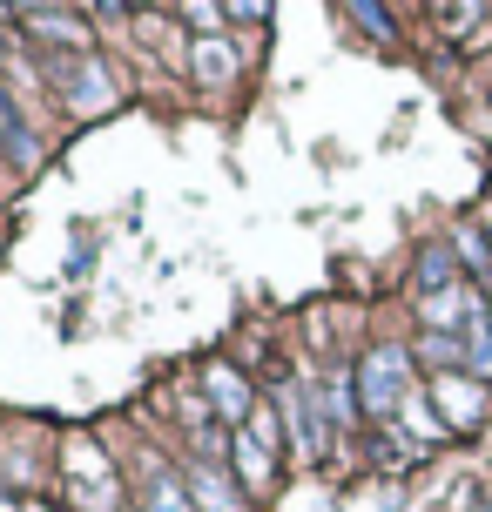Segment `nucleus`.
I'll use <instances>...</instances> for the list:
<instances>
[{
    "label": "nucleus",
    "instance_id": "obj_14",
    "mask_svg": "<svg viewBox=\"0 0 492 512\" xmlns=\"http://www.w3.org/2000/svg\"><path fill=\"white\" fill-rule=\"evenodd\" d=\"M149 512H189V499H182L169 479H149Z\"/></svg>",
    "mask_w": 492,
    "mask_h": 512
},
{
    "label": "nucleus",
    "instance_id": "obj_17",
    "mask_svg": "<svg viewBox=\"0 0 492 512\" xmlns=\"http://www.w3.org/2000/svg\"><path fill=\"white\" fill-rule=\"evenodd\" d=\"M182 21H196V27H209V34H216V21H223V14H216V7H182Z\"/></svg>",
    "mask_w": 492,
    "mask_h": 512
},
{
    "label": "nucleus",
    "instance_id": "obj_19",
    "mask_svg": "<svg viewBox=\"0 0 492 512\" xmlns=\"http://www.w3.org/2000/svg\"><path fill=\"white\" fill-rule=\"evenodd\" d=\"M486 230H492V216H486Z\"/></svg>",
    "mask_w": 492,
    "mask_h": 512
},
{
    "label": "nucleus",
    "instance_id": "obj_16",
    "mask_svg": "<svg viewBox=\"0 0 492 512\" xmlns=\"http://www.w3.org/2000/svg\"><path fill=\"white\" fill-rule=\"evenodd\" d=\"M459 256H466V263H479V270L492 263V256H486V243H479V230H459Z\"/></svg>",
    "mask_w": 492,
    "mask_h": 512
},
{
    "label": "nucleus",
    "instance_id": "obj_18",
    "mask_svg": "<svg viewBox=\"0 0 492 512\" xmlns=\"http://www.w3.org/2000/svg\"><path fill=\"white\" fill-rule=\"evenodd\" d=\"M0 54H7V41H0Z\"/></svg>",
    "mask_w": 492,
    "mask_h": 512
},
{
    "label": "nucleus",
    "instance_id": "obj_15",
    "mask_svg": "<svg viewBox=\"0 0 492 512\" xmlns=\"http://www.w3.org/2000/svg\"><path fill=\"white\" fill-rule=\"evenodd\" d=\"M351 21L371 27V34H391V14H385V7H351Z\"/></svg>",
    "mask_w": 492,
    "mask_h": 512
},
{
    "label": "nucleus",
    "instance_id": "obj_10",
    "mask_svg": "<svg viewBox=\"0 0 492 512\" xmlns=\"http://www.w3.org/2000/svg\"><path fill=\"white\" fill-rule=\"evenodd\" d=\"M21 21H27V27H48V34H61V41H75V48H81V41H88V34H81V27L68 21V14H48V7H27Z\"/></svg>",
    "mask_w": 492,
    "mask_h": 512
},
{
    "label": "nucleus",
    "instance_id": "obj_20",
    "mask_svg": "<svg viewBox=\"0 0 492 512\" xmlns=\"http://www.w3.org/2000/svg\"><path fill=\"white\" fill-rule=\"evenodd\" d=\"M0 122H7V115H0Z\"/></svg>",
    "mask_w": 492,
    "mask_h": 512
},
{
    "label": "nucleus",
    "instance_id": "obj_5",
    "mask_svg": "<svg viewBox=\"0 0 492 512\" xmlns=\"http://www.w3.org/2000/svg\"><path fill=\"white\" fill-rule=\"evenodd\" d=\"M236 472H243V486H270V445L263 438H250V432H236Z\"/></svg>",
    "mask_w": 492,
    "mask_h": 512
},
{
    "label": "nucleus",
    "instance_id": "obj_3",
    "mask_svg": "<svg viewBox=\"0 0 492 512\" xmlns=\"http://www.w3.org/2000/svg\"><path fill=\"white\" fill-rule=\"evenodd\" d=\"M209 398H216V418H250V391H243V378H236L230 364H209Z\"/></svg>",
    "mask_w": 492,
    "mask_h": 512
},
{
    "label": "nucleus",
    "instance_id": "obj_9",
    "mask_svg": "<svg viewBox=\"0 0 492 512\" xmlns=\"http://www.w3.org/2000/svg\"><path fill=\"white\" fill-rule=\"evenodd\" d=\"M466 351H472V371H486V378H492V324L479 317V310L466 317Z\"/></svg>",
    "mask_w": 492,
    "mask_h": 512
},
{
    "label": "nucleus",
    "instance_id": "obj_1",
    "mask_svg": "<svg viewBox=\"0 0 492 512\" xmlns=\"http://www.w3.org/2000/svg\"><path fill=\"white\" fill-rule=\"evenodd\" d=\"M358 391H364V411L371 418H391V411H405V358L398 351H378V358H364V371H358Z\"/></svg>",
    "mask_w": 492,
    "mask_h": 512
},
{
    "label": "nucleus",
    "instance_id": "obj_4",
    "mask_svg": "<svg viewBox=\"0 0 492 512\" xmlns=\"http://www.w3.org/2000/svg\"><path fill=\"white\" fill-rule=\"evenodd\" d=\"M196 75H203V88H223V81L236 75V48L223 34H203V41H196Z\"/></svg>",
    "mask_w": 492,
    "mask_h": 512
},
{
    "label": "nucleus",
    "instance_id": "obj_2",
    "mask_svg": "<svg viewBox=\"0 0 492 512\" xmlns=\"http://www.w3.org/2000/svg\"><path fill=\"white\" fill-rule=\"evenodd\" d=\"M54 75L68 81V102L75 108H108V95H115L108 68H95V61H54Z\"/></svg>",
    "mask_w": 492,
    "mask_h": 512
},
{
    "label": "nucleus",
    "instance_id": "obj_13",
    "mask_svg": "<svg viewBox=\"0 0 492 512\" xmlns=\"http://www.w3.org/2000/svg\"><path fill=\"white\" fill-rule=\"evenodd\" d=\"M459 304H466V290H445V297H425V317H432V324H452V317H459Z\"/></svg>",
    "mask_w": 492,
    "mask_h": 512
},
{
    "label": "nucleus",
    "instance_id": "obj_7",
    "mask_svg": "<svg viewBox=\"0 0 492 512\" xmlns=\"http://www.w3.org/2000/svg\"><path fill=\"white\" fill-rule=\"evenodd\" d=\"M189 492H196V506H203V512H236V499H230V486H223L216 465H203V472L189 479Z\"/></svg>",
    "mask_w": 492,
    "mask_h": 512
},
{
    "label": "nucleus",
    "instance_id": "obj_12",
    "mask_svg": "<svg viewBox=\"0 0 492 512\" xmlns=\"http://www.w3.org/2000/svg\"><path fill=\"white\" fill-rule=\"evenodd\" d=\"M405 425H412V432H425V438L445 432L439 418H432V398H405Z\"/></svg>",
    "mask_w": 492,
    "mask_h": 512
},
{
    "label": "nucleus",
    "instance_id": "obj_8",
    "mask_svg": "<svg viewBox=\"0 0 492 512\" xmlns=\"http://www.w3.org/2000/svg\"><path fill=\"white\" fill-rule=\"evenodd\" d=\"M418 358H432V364H445V371H459V364H472V351L459 344V337H445V331H425Z\"/></svg>",
    "mask_w": 492,
    "mask_h": 512
},
{
    "label": "nucleus",
    "instance_id": "obj_6",
    "mask_svg": "<svg viewBox=\"0 0 492 512\" xmlns=\"http://www.w3.org/2000/svg\"><path fill=\"white\" fill-rule=\"evenodd\" d=\"M439 405L452 411V425H479V411H486V405H479V391H472V384H459V378L439 384Z\"/></svg>",
    "mask_w": 492,
    "mask_h": 512
},
{
    "label": "nucleus",
    "instance_id": "obj_11",
    "mask_svg": "<svg viewBox=\"0 0 492 512\" xmlns=\"http://www.w3.org/2000/svg\"><path fill=\"white\" fill-rule=\"evenodd\" d=\"M418 283H425L432 297H445V283H452V256L432 250V256H425V270H418Z\"/></svg>",
    "mask_w": 492,
    "mask_h": 512
}]
</instances>
